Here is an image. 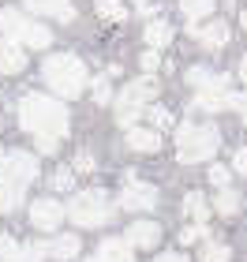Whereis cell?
<instances>
[{
  "mask_svg": "<svg viewBox=\"0 0 247 262\" xmlns=\"http://www.w3.org/2000/svg\"><path fill=\"white\" fill-rule=\"evenodd\" d=\"M19 124L23 131H30L41 154H53L56 142L68 135V113L60 101L45 98V94H27L19 101Z\"/></svg>",
  "mask_w": 247,
  "mask_h": 262,
  "instance_id": "1",
  "label": "cell"
},
{
  "mask_svg": "<svg viewBox=\"0 0 247 262\" xmlns=\"http://www.w3.org/2000/svg\"><path fill=\"white\" fill-rule=\"evenodd\" d=\"M41 75H45V82H49V90L53 94H60V98H79L82 90H86V64L79 60L75 53H53L49 60H45V68H41Z\"/></svg>",
  "mask_w": 247,
  "mask_h": 262,
  "instance_id": "2",
  "label": "cell"
},
{
  "mask_svg": "<svg viewBox=\"0 0 247 262\" xmlns=\"http://www.w3.org/2000/svg\"><path fill=\"white\" fill-rule=\"evenodd\" d=\"M217 146H221V135L210 124H180L176 127V158L184 165L210 161L217 154Z\"/></svg>",
  "mask_w": 247,
  "mask_h": 262,
  "instance_id": "3",
  "label": "cell"
},
{
  "mask_svg": "<svg viewBox=\"0 0 247 262\" xmlns=\"http://www.w3.org/2000/svg\"><path fill=\"white\" fill-rule=\"evenodd\" d=\"M158 86H161V82H158V79H150V75H139L135 82H127L124 94L116 98V124L131 131L135 120H139V116H146V109L154 105Z\"/></svg>",
  "mask_w": 247,
  "mask_h": 262,
  "instance_id": "4",
  "label": "cell"
},
{
  "mask_svg": "<svg viewBox=\"0 0 247 262\" xmlns=\"http://www.w3.org/2000/svg\"><path fill=\"white\" fill-rule=\"evenodd\" d=\"M0 30H4V41H15L19 49L23 45H27V49H49L53 45L49 27L27 19L19 8H0Z\"/></svg>",
  "mask_w": 247,
  "mask_h": 262,
  "instance_id": "5",
  "label": "cell"
},
{
  "mask_svg": "<svg viewBox=\"0 0 247 262\" xmlns=\"http://www.w3.org/2000/svg\"><path fill=\"white\" fill-rule=\"evenodd\" d=\"M64 210H68V217L75 225H82V229H98V225H105L113 217V202H109L105 191H98V187H94V191H75Z\"/></svg>",
  "mask_w": 247,
  "mask_h": 262,
  "instance_id": "6",
  "label": "cell"
},
{
  "mask_svg": "<svg viewBox=\"0 0 247 262\" xmlns=\"http://www.w3.org/2000/svg\"><path fill=\"white\" fill-rule=\"evenodd\" d=\"M34 176H38V161H34L30 154L11 150V154L0 158V184H11V187H23V191H27V184H34Z\"/></svg>",
  "mask_w": 247,
  "mask_h": 262,
  "instance_id": "7",
  "label": "cell"
},
{
  "mask_svg": "<svg viewBox=\"0 0 247 262\" xmlns=\"http://www.w3.org/2000/svg\"><path fill=\"white\" fill-rule=\"evenodd\" d=\"M120 206L124 210H154L158 206V187L154 184H143L135 172L124 176V187H120Z\"/></svg>",
  "mask_w": 247,
  "mask_h": 262,
  "instance_id": "8",
  "label": "cell"
},
{
  "mask_svg": "<svg viewBox=\"0 0 247 262\" xmlns=\"http://www.w3.org/2000/svg\"><path fill=\"white\" fill-rule=\"evenodd\" d=\"M64 217H68V210L56 199H34L30 202V225L41 229V232H56L64 225Z\"/></svg>",
  "mask_w": 247,
  "mask_h": 262,
  "instance_id": "9",
  "label": "cell"
},
{
  "mask_svg": "<svg viewBox=\"0 0 247 262\" xmlns=\"http://www.w3.org/2000/svg\"><path fill=\"white\" fill-rule=\"evenodd\" d=\"M187 34H191V38H198L206 45V49H221V45H229V27L221 19H203V23H191V27H187Z\"/></svg>",
  "mask_w": 247,
  "mask_h": 262,
  "instance_id": "10",
  "label": "cell"
},
{
  "mask_svg": "<svg viewBox=\"0 0 247 262\" xmlns=\"http://www.w3.org/2000/svg\"><path fill=\"white\" fill-rule=\"evenodd\" d=\"M34 15H53V19H60V23H72L75 19V4L72 0H23Z\"/></svg>",
  "mask_w": 247,
  "mask_h": 262,
  "instance_id": "11",
  "label": "cell"
},
{
  "mask_svg": "<svg viewBox=\"0 0 247 262\" xmlns=\"http://www.w3.org/2000/svg\"><path fill=\"white\" fill-rule=\"evenodd\" d=\"M124 240L131 244V247H146V251H154L158 240H161V229H158L154 221H135L131 229L124 232Z\"/></svg>",
  "mask_w": 247,
  "mask_h": 262,
  "instance_id": "12",
  "label": "cell"
},
{
  "mask_svg": "<svg viewBox=\"0 0 247 262\" xmlns=\"http://www.w3.org/2000/svg\"><path fill=\"white\" fill-rule=\"evenodd\" d=\"M98 262H135V247L127 240H101L98 255H94Z\"/></svg>",
  "mask_w": 247,
  "mask_h": 262,
  "instance_id": "13",
  "label": "cell"
},
{
  "mask_svg": "<svg viewBox=\"0 0 247 262\" xmlns=\"http://www.w3.org/2000/svg\"><path fill=\"white\" fill-rule=\"evenodd\" d=\"M127 146L139 150V154H158L161 150V135L154 127H131L127 131Z\"/></svg>",
  "mask_w": 247,
  "mask_h": 262,
  "instance_id": "14",
  "label": "cell"
},
{
  "mask_svg": "<svg viewBox=\"0 0 247 262\" xmlns=\"http://www.w3.org/2000/svg\"><path fill=\"white\" fill-rule=\"evenodd\" d=\"M23 68H27V53L15 41H0V71L4 75H19Z\"/></svg>",
  "mask_w": 247,
  "mask_h": 262,
  "instance_id": "15",
  "label": "cell"
},
{
  "mask_svg": "<svg viewBox=\"0 0 247 262\" xmlns=\"http://www.w3.org/2000/svg\"><path fill=\"white\" fill-rule=\"evenodd\" d=\"M143 38H146V45H150V49H165V45H169L172 41V27H169V23H165L161 15H154V19H150L146 23V30H143Z\"/></svg>",
  "mask_w": 247,
  "mask_h": 262,
  "instance_id": "16",
  "label": "cell"
},
{
  "mask_svg": "<svg viewBox=\"0 0 247 262\" xmlns=\"http://www.w3.org/2000/svg\"><path fill=\"white\" fill-rule=\"evenodd\" d=\"M180 11L191 27V23H203L206 15H214V0H180Z\"/></svg>",
  "mask_w": 247,
  "mask_h": 262,
  "instance_id": "17",
  "label": "cell"
},
{
  "mask_svg": "<svg viewBox=\"0 0 247 262\" xmlns=\"http://www.w3.org/2000/svg\"><path fill=\"white\" fill-rule=\"evenodd\" d=\"M184 213H187L195 225H203V221L210 217V206H206V199L198 195V191H187V195H184Z\"/></svg>",
  "mask_w": 247,
  "mask_h": 262,
  "instance_id": "18",
  "label": "cell"
},
{
  "mask_svg": "<svg viewBox=\"0 0 247 262\" xmlns=\"http://www.w3.org/2000/svg\"><path fill=\"white\" fill-rule=\"evenodd\" d=\"M49 255L60 258V262L75 258V255H79V236H56V240L49 244Z\"/></svg>",
  "mask_w": 247,
  "mask_h": 262,
  "instance_id": "19",
  "label": "cell"
},
{
  "mask_svg": "<svg viewBox=\"0 0 247 262\" xmlns=\"http://www.w3.org/2000/svg\"><path fill=\"white\" fill-rule=\"evenodd\" d=\"M225 75V71H210V68H191L187 71V82H191L195 90H206V86H214V82Z\"/></svg>",
  "mask_w": 247,
  "mask_h": 262,
  "instance_id": "20",
  "label": "cell"
},
{
  "mask_svg": "<svg viewBox=\"0 0 247 262\" xmlns=\"http://www.w3.org/2000/svg\"><path fill=\"white\" fill-rule=\"evenodd\" d=\"M214 210L221 213V217H232V213L240 210V195L232 191V187H225V191H221V195L214 199Z\"/></svg>",
  "mask_w": 247,
  "mask_h": 262,
  "instance_id": "21",
  "label": "cell"
},
{
  "mask_svg": "<svg viewBox=\"0 0 247 262\" xmlns=\"http://www.w3.org/2000/svg\"><path fill=\"white\" fill-rule=\"evenodd\" d=\"M232 251L225 244H214V240H203V255H198V262H229Z\"/></svg>",
  "mask_w": 247,
  "mask_h": 262,
  "instance_id": "22",
  "label": "cell"
},
{
  "mask_svg": "<svg viewBox=\"0 0 247 262\" xmlns=\"http://www.w3.org/2000/svg\"><path fill=\"white\" fill-rule=\"evenodd\" d=\"M23 202V187H11V184H0V213H11Z\"/></svg>",
  "mask_w": 247,
  "mask_h": 262,
  "instance_id": "23",
  "label": "cell"
},
{
  "mask_svg": "<svg viewBox=\"0 0 247 262\" xmlns=\"http://www.w3.org/2000/svg\"><path fill=\"white\" fill-rule=\"evenodd\" d=\"M98 15L101 19H113V23H124L127 8L120 4V0H98Z\"/></svg>",
  "mask_w": 247,
  "mask_h": 262,
  "instance_id": "24",
  "label": "cell"
},
{
  "mask_svg": "<svg viewBox=\"0 0 247 262\" xmlns=\"http://www.w3.org/2000/svg\"><path fill=\"white\" fill-rule=\"evenodd\" d=\"M146 116H150V124H154V131H158V135H161L165 127H172V113L165 109V105H150V109H146Z\"/></svg>",
  "mask_w": 247,
  "mask_h": 262,
  "instance_id": "25",
  "label": "cell"
},
{
  "mask_svg": "<svg viewBox=\"0 0 247 262\" xmlns=\"http://www.w3.org/2000/svg\"><path fill=\"white\" fill-rule=\"evenodd\" d=\"M23 258V244H15L11 236H0V262H19Z\"/></svg>",
  "mask_w": 247,
  "mask_h": 262,
  "instance_id": "26",
  "label": "cell"
},
{
  "mask_svg": "<svg viewBox=\"0 0 247 262\" xmlns=\"http://www.w3.org/2000/svg\"><path fill=\"white\" fill-rule=\"evenodd\" d=\"M49 255V244H23V258L19 262H41Z\"/></svg>",
  "mask_w": 247,
  "mask_h": 262,
  "instance_id": "27",
  "label": "cell"
},
{
  "mask_svg": "<svg viewBox=\"0 0 247 262\" xmlns=\"http://www.w3.org/2000/svg\"><path fill=\"white\" fill-rule=\"evenodd\" d=\"M53 187H56V191H75V172L72 169L53 172Z\"/></svg>",
  "mask_w": 247,
  "mask_h": 262,
  "instance_id": "28",
  "label": "cell"
},
{
  "mask_svg": "<svg viewBox=\"0 0 247 262\" xmlns=\"http://www.w3.org/2000/svg\"><path fill=\"white\" fill-rule=\"evenodd\" d=\"M94 165H98V161H94V154L90 150H79L75 161H72V172H94Z\"/></svg>",
  "mask_w": 247,
  "mask_h": 262,
  "instance_id": "29",
  "label": "cell"
},
{
  "mask_svg": "<svg viewBox=\"0 0 247 262\" xmlns=\"http://www.w3.org/2000/svg\"><path fill=\"white\" fill-rule=\"evenodd\" d=\"M195 240H206V225H184L180 229V244H195Z\"/></svg>",
  "mask_w": 247,
  "mask_h": 262,
  "instance_id": "30",
  "label": "cell"
},
{
  "mask_svg": "<svg viewBox=\"0 0 247 262\" xmlns=\"http://www.w3.org/2000/svg\"><path fill=\"white\" fill-rule=\"evenodd\" d=\"M210 184L221 187V191L229 187V169H225V165H210Z\"/></svg>",
  "mask_w": 247,
  "mask_h": 262,
  "instance_id": "31",
  "label": "cell"
},
{
  "mask_svg": "<svg viewBox=\"0 0 247 262\" xmlns=\"http://www.w3.org/2000/svg\"><path fill=\"white\" fill-rule=\"evenodd\" d=\"M94 101H98V105H109L113 101V90H109V82H105V79L94 82Z\"/></svg>",
  "mask_w": 247,
  "mask_h": 262,
  "instance_id": "32",
  "label": "cell"
},
{
  "mask_svg": "<svg viewBox=\"0 0 247 262\" xmlns=\"http://www.w3.org/2000/svg\"><path fill=\"white\" fill-rule=\"evenodd\" d=\"M158 64H161V56H158L154 49H150V53H143V68H146V71H158Z\"/></svg>",
  "mask_w": 247,
  "mask_h": 262,
  "instance_id": "33",
  "label": "cell"
},
{
  "mask_svg": "<svg viewBox=\"0 0 247 262\" xmlns=\"http://www.w3.org/2000/svg\"><path fill=\"white\" fill-rule=\"evenodd\" d=\"M232 165H236V172L247 176V150H236V158H232Z\"/></svg>",
  "mask_w": 247,
  "mask_h": 262,
  "instance_id": "34",
  "label": "cell"
},
{
  "mask_svg": "<svg viewBox=\"0 0 247 262\" xmlns=\"http://www.w3.org/2000/svg\"><path fill=\"white\" fill-rule=\"evenodd\" d=\"M154 262H187L184 255H176V251H165V255H158Z\"/></svg>",
  "mask_w": 247,
  "mask_h": 262,
  "instance_id": "35",
  "label": "cell"
},
{
  "mask_svg": "<svg viewBox=\"0 0 247 262\" xmlns=\"http://www.w3.org/2000/svg\"><path fill=\"white\" fill-rule=\"evenodd\" d=\"M240 79L247 82V56H243V60H240Z\"/></svg>",
  "mask_w": 247,
  "mask_h": 262,
  "instance_id": "36",
  "label": "cell"
},
{
  "mask_svg": "<svg viewBox=\"0 0 247 262\" xmlns=\"http://www.w3.org/2000/svg\"><path fill=\"white\" fill-rule=\"evenodd\" d=\"M240 116H243V127H247V101H243V109H240Z\"/></svg>",
  "mask_w": 247,
  "mask_h": 262,
  "instance_id": "37",
  "label": "cell"
},
{
  "mask_svg": "<svg viewBox=\"0 0 247 262\" xmlns=\"http://www.w3.org/2000/svg\"><path fill=\"white\" fill-rule=\"evenodd\" d=\"M243 30H247V11H243Z\"/></svg>",
  "mask_w": 247,
  "mask_h": 262,
  "instance_id": "38",
  "label": "cell"
},
{
  "mask_svg": "<svg viewBox=\"0 0 247 262\" xmlns=\"http://www.w3.org/2000/svg\"><path fill=\"white\" fill-rule=\"evenodd\" d=\"M135 4H146V0H135Z\"/></svg>",
  "mask_w": 247,
  "mask_h": 262,
  "instance_id": "39",
  "label": "cell"
},
{
  "mask_svg": "<svg viewBox=\"0 0 247 262\" xmlns=\"http://www.w3.org/2000/svg\"><path fill=\"white\" fill-rule=\"evenodd\" d=\"M86 262H98V258H86Z\"/></svg>",
  "mask_w": 247,
  "mask_h": 262,
  "instance_id": "40",
  "label": "cell"
},
{
  "mask_svg": "<svg viewBox=\"0 0 247 262\" xmlns=\"http://www.w3.org/2000/svg\"><path fill=\"white\" fill-rule=\"evenodd\" d=\"M0 158H4V150H0Z\"/></svg>",
  "mask_w": 247,
  "mask_h": 262,
  "instance_id": "41",
  "label": "cell"
}]
</instances>
